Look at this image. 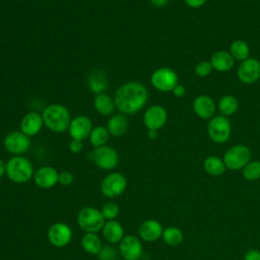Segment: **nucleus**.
I'll return each instance as SVG.
<instances>
[{"label":"nucleus","instance_id":"f257e3e1","mask_svg":"<svg viewBox=\"0 0 260 260\" xmlns=\"http://www.w3.org/2000/svg\"><path fill=\"white\" fill-rule=\"evenodd\" d=\"M148 90L138 81H129L119 86L114 96L116 108L125 115L138 113L147 103Z\"/></svg>","mask_w":260,"mask_h":260},{"label":"nucleus","instance_id":"f03ea898","mask_svg":"<svg viewBox=\"0 0 260 260\" xmlns=\"http://www.w3.org/2000/svg\"><path fill=\"white\" fill-rule=\"evenodd\" d=\"M44 125L55 133H62L68 130L71 116L69 110L60 104H52L45 108L42 113Z\"/></svg>","mask_w":260,"mask_h":260},{"label":"nucleus","instance_id":"7ed1b4c3","mask_svg":"<svg viewBox=\"0 0 260 260\" xmlns=\"http://www.w3.org/2000/svg\"><path fill=\"white\" fill-rule=\"evenodd\" d=\"M35 174L30 160L22 155H14L6 162V176L15 184H24L32 179Z\"/></svg>","mask_w":260,"mask_h":260},{"label":"nucleus","instance_id":"20e7f679","mask_svg":"<svg viewBox=\"0 0 260 260\" xmlns=\"http://www.w3.org/2000/svg\"><path fill=\"white\" fill-rule=\"evenodd\" d=\"M77 224L85 233H99L102 231L106 219L104 218L101 209L92 206L82 207L77 213Z\"/></svg>","mask_w":260,"mask_h":260},{"label":"nucleus","instance_id":"39448f33","mask_svg":"<svg viewBox=\"0 0 260 260\" xmlns=\"http://www.w3.org/2000/svg\"><path fill=\"white\" fill-rule=\"evenodd\" d=\"M207 134L211 141L217 144L225 143L232 135V124L228 117L213 116L207 125Z\"/></svg>","mask_w":260,"mask_h":260},{"label":"nucleus","instance_id":"423d86ee","mask_svg":"<svg viewBox=\"0 0 260 260\" xmlns=\"http://www.w3.org/2000/svg\"><path fill=\"white\" fill-rule=\"evenodd\" d=\"M252 152L251 149L244 144H236L230 147L222 159L225 168L231 171L243 170V168L251 160Z\"/></svg>","mask_w":260,"mask_h":260},{"label":"nucleus","instance_id":"0eeeda50","mask_svg":"<svg viewBox=\"0 0 260 260\" xmlns=\"http://www.w3.org/2000/svg\"><path fill=\"white\" fill-rule=\"evenodd\" d=\"M150 83L156 90L169 92L179 83V77L174 69L170 67H160L152 72Z\"/></svg>","mask_w":260,"mask_h":260},{"label":"nucleus","instance_id":"6e6552de","mask_svg":"<svg viewBox=\"0 0 260 260\" xmlns=\"http://www.w3.org/2000/svg\"><path fill=\"white\" fill-rule=\"evenodd\" d=\"M100 188L105 197L117 198L125 192L127 188V179L123 174L113 172L102 180Z\"/></svg>","mask_w":260,"mask_h":260},{"label":"nucleus","instance_id":"1a4fd4ad","mask_svg":"<svg viewBox=\"0 0 260 260\" xmlns=\"http://www.w3.org/2000/svg\"><path fill=\"white\" fill-rule=\"evenodd\" d=\"M90 154L94 165L104 171H111L118 166L119 154L117 150L110 145L106 144L96 147Z\"/></svg>","mask_w":260,"mask_h":260},{"label":"nucleus","instance_id":"9d476101","mask_svg":"<svg viewBox=\"0 0 260 260\" xmlns=\"http://www.w3.org/2000/svg\"><path fill=\"white\" fill-rule=\"evenodd\" d=\"M47 237L49 243L56 248H64L68 246L72 240L73 233L70 228L65 222H55L53 223L48 232Z\"/></svg>","mask_w":260,"mask_h":260},{"label":"nucleus","instance_id":"9b49d317","mask_svg":"<svg viewBox=\"0 0 260 260\" xmlns=\"http://www.w3.org/2000/svg\"><path fill=\"white\" fill-rule=\"evenodd\" d=\"M118 252L124 260H140L143 254V247L139 238L133 235H126L118 244Z\"/></svg>","mask_w":260,"mask_h":260},{"label":"nucleus","instance_id":"f8f14e48","mask_svg":"<svg viewBox=\"0 0 260 260\" xmlns=\"http://www.w3.org/2000/svg\"><path fill=\"white\" fill-rule=\"evenodd\" d=\"M237 76L244 84H253L260 79V61L256 58H247L240 62Z\"/></svg>","mask_w":260,"mask_h":260},{"label":"nucleus","instance_id":"ddd939ff","mask_svg":"<svg viewBox=\"0 0 260 260\" xmlns=\"http://www.w3.org/2000/svg\"><path fill=\"white\" fill-rule=\"evenodd\" d=\"M4 148L13 155H21L29 148V137L21 131H11L3 139Z\"/></svg>","mask_w":260,"mask_h":260},{"label":"nucleus","instance_id":"4468645a","mask_svg":"<svg viewBox=\"0 0 260 260\" xmlns=\"http://www.w3.org/2000/svg\"><path fill=\"white\" fill-rule=\"evenodd\" d=\"M168 120L167 110L160 105H153L149 107L143 115V124L147 130L161 129Z\"/></svg>","mask_w":260,"mask_h":260},{"label":"nucleus","instance_id":"2eb2a0df","mask_svg":"<svg viewBox=\"0 0 260 260\" xmlns=\"http://www.w3.org/2000/svg\"><path fill=\"white\" fill-rule=\"evenodd\" d=\"M92 128L93 126L91 120L87 116L79 115L71 119L68 132L71 139L83 141L89 137Z\"/></svg>","mask_w":260,"mask_h":260},{"label":"nucleus","instance_id":"dca6fc26","mask_svg":"<svg viewBox=\"0 0 260 260\" xmlns=\"http://www.w3.org/2000/svg\"><path fill=\"white\" fill-rule=\"evenodd\" d=\"M59 173L50 166H44L35 171L34 182L41 189H51L58 184Z\"/></svg>","mask_w":260,"mask_h":260},{"label":"nucleus","instance_id":"f3484780","mask_svg":"<svg viewBox=\"0 0 260 260\" xmlns=\"http://www.w3.org/2000/svg\"><path fill=\"white\" fill-rule=\"evenodd\" d=\"M195 115L203 120H210L216 111V105L212 98L207 94H200L196 96L192 104Z\"/></svg>","mask_w":260,"mask_h":260},{"label":"nucleus","instance_id":"a211bd4d","mask_svg":"<svg viewBox=\"0 0 260 260\" xmlns=\"http://www.w3.org/2000/svg\"><path fill=\"white\" fill-rule=\"evenodd\" d=\"M162 225L156 219H145L138 228L139 238L145 242H154L161 238Z\"/></svg>","mask_w":260,"mask_h":260},{"label":"nucleus","instance_id":"6ab92c4d","mask_svg":"<svg viewBox=\"0 0 260 260\" xmlns=\"http://www.w3.org/2000/svg\"><path fill=\"white\" fill-rule=\"evenodd\" d=\"M44 121L41 114L29 112L20 121V131L28 137L37 135L43 128Z\"/></svg>","mask_w":260,"mask_h":260},{"label":"nucleus","instance_id":"aec40b11","mask_svg":"<svg viewBox=\"0 0 260 260\" xmlns=\"http://www.w3.org/2000/svg\"><path fill=\"white\" fill-rule=\"evenodd\" d=\"M209 61L212 65L213 70L222 73L231 71L234 68L236 62L231 53L225 50H219L213 53Z\"/></svg>","mask_w":260,"mask_h":260},{"label":"nucleus","instance_id":"412c9836","mask_svg":"<svg viewBox=\"0 0 260 260\" xmlns=\"http://www.w3.org/2000/svg\"><path fill=\"white\" fill-rule=\"evenodd\" d=\"M102 234L105 240L110 244H119L125 236L123 225L116 219L106 220L102 229Z\"/></svg>","mask_w":260,"mask_h":260},{"label":"nucleus","instance_id":"4be33fe9","mask_svg":"<svg viewBox=\"0 0 260 260\" xmlns=\"http://www.w3.org/2000/svg\"><path fill=\"white\" fill-rule=\"evenodd\" d=\"M128 126L129 121L123 114L114 115L107 122V129L110 135L114 137L123 136L127 132Z\"/></svg>","mask_w":260,"mask_h":260},{"label":"nucleus","instance_id":"5701e85b","mask_svg":"<svg viewBox=\"0 0 260 260\" xmlns=\"http://www.w3.org/2000/svg\"><path fill=\"white\" fill-rule=\"evenodd\" d=\"M87 85L92 93H103L108 87V79L106 74L101 70L92 71L88 76Z\"/></svg>","mask_w":260,"mask_h":260},{"label":"nucleus","instance_id":"b1692460","mask_svg":"<svg viewBox=\"0 0 260 260\" xmlns=\"http://www.w3.org/2000/svg\"><path fill=\"white\" fill-rule=\"evenodd\" d=\"M93 107L99 114L103 116H109L113 113L116 106L114 103V99H112L107 93L103 92L94 95Z\"/></svg>","mask_w":260,"mask_h":260},{"label":"nucleus","instance_id":"393cba45","mask_svg":"<svg viewBox=\"0 0 260 260\" xmlns=\"http://www.w3.org/2000/svg\"><path fill=\"white\" fill-rule=\"evenodd\" d=\"M216 108L219 111L220 115L224 117H230L237 113L239 109V102L236 96L232 94H225L219 99Z\"/></svg>","mask_w":260,"mask_h":260},{"label":"nucleus","instance_id":"a878e982","mask_svg":"<svg viewBox=\"0 0 260 260\" xmlns=\"http://www.w3.org/2000/svg\"><path fill=\"white\" fill-rule=\"evenodd\" d=\"M82 249L91 255H98L103 245L101 238L94 233H85L80 241Z\"/></svg>","mask_w":260,"mask_h":260},{"label":"nucleus","instance_id":"bb28decb","mask_svg":"<svg viewBox=\"0 0 260 260\" xmlns=\"http://www.w3.org/2000/svg\"><path fill=\"white\" fill-rule=\"evenodd\" d=\"M203 169L208 175L214 177L222 175L226 170L223 159L216 155L207 156L203 161Z\"/></svg>","mask_w":260,"mask_h":260},{"label":"nucleus","instance_id":"cd10ccee","mask_svg":"<svg viewBox=\"0 0 260 260\" xmlns=\"http://www.w3.org/2000/svg\"><path fill=\"white\" fill-rule=\"evenodd\" d=\"M162 241L170 247H177L182 244L184 240V235L183 232L174 225L168 226L164 229L162 235H161Z\"/></svg>","mask_w":260,"mask_h":260},{"label":"nucleus","instance_id":"c85d7f7f","mask_svg":"<svg viewBox=\"0 0 260 260\" xmlns=\"http://www.w3.org/2000/svg\"><path fill=\"white\" fill-rule=\"evenodd\" d=\"M231 55L236 61H244L247 58H249L250 54V47L249 45L243 41V40H236L230 45V51Z\"/></svg>","mask_w":260,"mask_h":260},{"label":"nucleus","instance_id":"c756f323","mask_svg":"<svg viewBox=\"0 0 260 260\" xmlns=\"http://www.w3.org/2000/svg\"><path fill=\"white\" fill-rule=\"evenodd\" d=\"M89 142L90 144L96 148L103 145H106L109 138H110V133L107 129V127L104 126H95L92 128L90 134H89Z\"/></svg>","mask_w":260,"mask_h":260},{"label":"nucleus","instance_id":"7c9ffc66","mask_svg":"<svg viewBox=\"0 0 260 260\" xmlns=\"http://www.w3.org/2000/svg\"><path fill=\"white\" fill-rule=\"evenodd\" d=\"M243 177L250 182L257 181L258 179H260V161L250 160L243 168Z\"/></svg>","mask_w":260,"mask_h":260},{"label":"nucleus","instance_id":"2f4dec72","mask_svg":"<svg viewBox=\"0 0 260 260\" xmlns=\"http://www.w3.org/2000/svg\"><path fill=\"white\" fill-rule=\"evenodd\" d=\"M101 212H102V214H103V216H104V218L106 220L116 219V217L120 213V207H119V205L116 202L109 201V202H106L102 206Z\"/></svg>","mask_w":260,"mask_h":260},{"label":"nucleus","instance_id":"473e14b6","mask_svg":"<svg viewBox=\"0 0 260 260\" xmlns=\"http://www.w3.org/2000/svg\"><path fill=\"white\" fill-rule=\"evenodd\" d=\"M212 65L208 60L200 61L195 65L194 68V72L198 77H207L212 72Z\"/></svg>","mask_w":260,"mask_h":260},{"label":"nucleus","instance_id":"72a5a7b5","mask_svg":"<svg viewBox=\"0 0 260 260\" xmlns=\"http://www.w3.org/2000/svg\"><path fill=\"white\" fill-rule=\"evenodd\" d=\"M118 255V250L113 246H103L96 256L99 260H116Z\"/></svg>","mask_w":260,"mask_h":260},{"label":"nucleus","instance_id":"f704fd0d","mask_svg":"<svg viewBox=\"0 0 260 260\" xmlns=\"http://www.w3.org/2000/svg\"><path fill=\"white\" fill-rule=\"evenodd\" d=\"M74 181V176L72 173L68 171H63L59 173V178H58V183L62 186H69L73 183Z\"/></svg>","mask_w":260,"mask_h":260},{"label":"nucleus","instance_id":"c9c22d12","mask_svg":"<svg viewBox=\"0 0 260 260\" xmlns=\"http://www.w3.org/2000/svg\"><path fill=\"white\" fill-rule=\"evenodd\" d=\"M68 148L70 150V152L74 153V154H78L82 151L83 149V142L81 140H76V139H71L69 144H68Z\"/></svg>","mask_w":260,"mask_h":260},{"label":"nucleus","instance_id":"e433bc0d","mask_svg":"<svg viewBox=\"0 0 260 260\" xmlns=\"http://www.w3.org/2000/svg\"><path fill=\"white\" fill-rule=\"evenodd\" d=\"M244 260H260V251L257 249H250L244 255Z\"/></svg>","mask_w":260,"mask_h":260},{"label":"nucleus","instance_id":"4c0bfd02","mask_svg":"<svg viewBox=\"0 0 260 260\" xmlns=\"http://www.w3.org/2000/svg\"><path fill=\"white\" fill-rule=\"evenodd\" d=\"M206 1H207V0H184L185 4H186L188 7L194 8V9L202 7V6L206 3Z\"/></svg>","mask_w":260,"mask_h":260},{"label":"nucleus","instance_id":"58836bf2","mask_svg":"<svg viewBox=\"0 0 260 260\" xmlns=\"http://www.w3.org/2000/svg\"><path fill=\"white\" fill-rule=\"evenodd\" d=\"M172 92H173V94H174L176 98H182V96H184V95L186 94V87H185L184 85L178 83V84L174 87V89L172 90Z\"/></svg>","mask_w":260,"mask_h":260},{"label":"nucleus","instance_id":"ea45409f","mask_svg":"<svg viewBox=\"0 0 260 260\" xmlns=\"http://www.w3.org/2000/svg\"><path fill=\"white\" fill-rule=\"evenodd\" d=\"M150 3L152 6L160 8V7H165L169 3V0H150Z\"/></svg>","mask_w":260,"mask_h":260},{"label":"nucleus","instance_id":"a19ab883","mask_svg":"<svg viewBox=\"0 0 260 260\" xmlns=\"http://www.w3.org/2000/svg\"><path fill=\"white\" fill-rule=\"evenodd\" d=\"M147 137L150 140H155L158 137V131L157 130H147Z\"/></svg>","mask_w":260,"mask_h":260},{"label":"nucleus","instance_id":"79ce46f5","mask_svg":"<svg viewBox=\"0 0 260 260\" xmlns=\"http://www.w3.org/2000/svg\"><path fill=\"white\" fill-rule=\"evenodd\" d=\"M6 174V164L0 158V179Z\"/></svg>","mask_w":260,"mask_h":260}]
</instances>
